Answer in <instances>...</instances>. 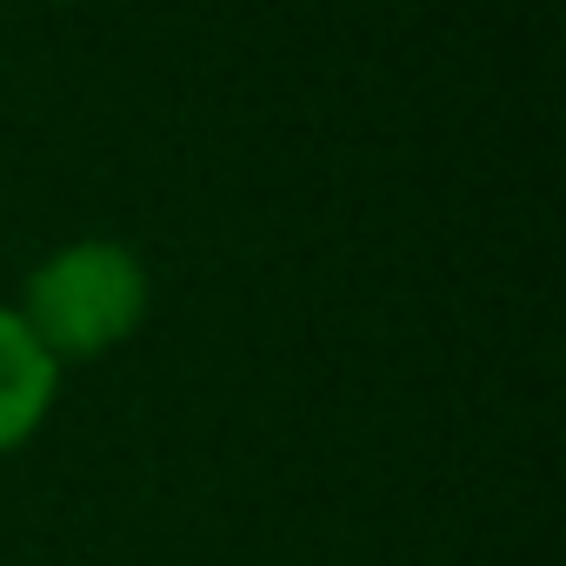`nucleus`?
<instances>
[{
    "instance_id": "obj_2",
    "label": "nucleus",
    "mask_w": 566,
    "mask_h": 566,
    "mask_svg": "<svg viewBox=\"0 0 566 566\" xmlns=\"http://www.w3.org/2000/svg\"><path fill=\"white\" fill-rule=\"evenodd\" d=\"M54 387H61L54 354L34 340V327L14 307H0V453L34 440V427L54 407Z\"/></svg>"
},
{
    "instance_id": "obj_1",
    "label": "nucleus",
    "mask_w": 566,
    "mask_h": 566,
    "mask_svg": "<svg viewBox=\"0 0 566 566\" xmlns=\"http://www.w3.org/2000/svg\"><path fill=\"white\" fill-rule=\"evenodd\" d=\"M14 314L54 354V367L101 360L147 321V266L120 240H67L28 273Z\"/></svg>"
}]
</instances>
